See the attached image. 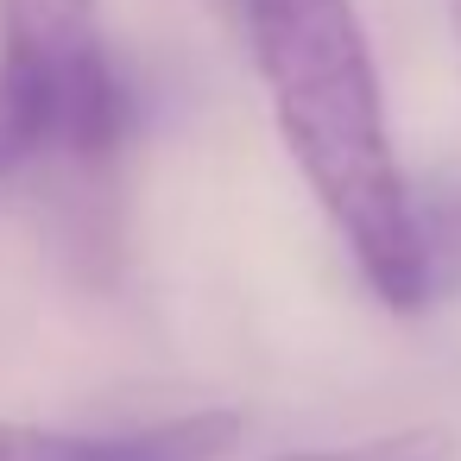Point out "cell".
<instances>
[{
	"mask_svg": "<svg viewBox=\"0 0 461 461\" xmlns=\"http://www.w3.org/2000/svg\"><path fill=\"white\" fill-rule=\"evenodd\" d=\"M240 429H247L240 411H184L121 436H89L83 461H221L240 442Z\"/></svg>",
	"mask_w": 461,
	"mask_h": 461,
	"instance_id": "3",
	"label": "cell"
},
{
	"mask_svg": "<svg viewBox=\"0 0 461 461\" xmlns=\"http://www.w3.org/2000/svg\"><path fill=\"white\" fill-rule=\"evenodd\" d=\"M278 461H448V429L411 423V429H385V436H360V442H335V448H303V455H278Z\"/></svg>",
	"mask_w": 461,
	"mask_h": 461,
	"instance_id": "4",
	"label": "cell"
},
{
	"mask_svg": "<svg viewBox=\"0 0 461 461\" xmlns=\"http://www.w3.org/2000/svg\"><path fill=\"white\" fill-rule=\"evenodd\" d=\"M83 448H89V436H77V429L0 417V461H83Z\"/></svg>",
	"mask_w": 461,
	"mask_h": 461,
	"instance_id": "5",
	"label": "cell"
},
{
	"mask_svg": "<svg viewBox=\"0 0 461 461\" xmlns=\"http://www.w3.org/2000/svg\"><path fill=\"white\" fill-rule=\"evenodd\" d=\"M114 58L95 0H0V64L70 77Z\"/></svg>",
	"mask_w": 461,
	"mask_h": 461,
	"instance_id": "2",
	"label": "cell"
},
{
	"mask_svg": "<svg viewBox=\"0 0 461 461\" xmlns=\"http://www.w3.org/2000/svg\"><path fill=\"white\" fill-rule=\"evenodd\" d=\"M247 64L266 89L272 127L348 247L366 291L417 316L436 297L417 190L392 146L379 64L354 0H234Z\"/></svg>",
	"mask_w": 461,
	"mask_h": 461,
	"instance_id": "1",
	"label": "cell"
},
{
	"mask_svg": "<svg viewBox=\"0 0 461 461\" xmlns=\"http://www.w3.org/2000/svg\"><path fill=\"white\" fill-rule=\"evenodd\" d=\"M442 14H448V32H455V51H461V0H442Z\"/></svg>",
	"mask_w": 461,
	"mask_h": 461,
	"instance_id": "6",
	"label": "cell"
}]
</instances>
